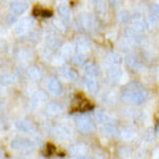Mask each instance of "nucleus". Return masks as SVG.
I'll return each instance as SVG.
<instances>
[{
	"instance_id": "nucleus-5",
	"label": "nucleus",
	"mask_w": 159,
	"mask_h": 159,
	"mask_svg": "<svg viewBox=\"0 0 159 159\" xmlns=\"http://www.w3.org/2000/svg\"><path fill=\"white\" fill-rule=\"evenodd\" d=\"M45 86H47L48 93L52 94V96H54V97L61 96V94L64 93V88H62L61 82H60L57 78H49L47 81V84H45Z\"/></svg>"
},
{
	"instance_id": "nucleus-7",
	"label": "nucleus",
	"mask_w": 159,
	"mask_h": 159,
	"mask_svg": "<svg viewBox=\"0 0 159 159\" xmlns=\"http://www.w3.org/2000/svg\"><path fill=\"white\" fill-rule=\"evenodd\" d=\"M74 49L77 51V53L80 54H86L92 51V45H90V41L85 37H78L76 40V45H74Z\"/></svg>"
},
{
	"instance_id": "nucleus-1",
	"label": "nucleus",
	"mask_w": 159,
	"mask_h": 159,
	"mask_svg": "<svg viewBox=\"0 0 159 159\" xmlns=\"http://www.w3.org/2000/svg\"><path fill=\"white\" fill-rule=\"evenodd\" d=\"M121 98L125 102L133 105H143L148 99V92L143 89L138 82H130L121 93Z\"/></svg>"
},
{
	"instance_id": "nucleus-35",
	"label": "nucleus",
	"mask_w": 159,
	"mask_h": 159,
	"mask_svg": "<svg viewBox=\"0 0 159 159\" xmlns=\"http://www.w3.org/2000/svg\"><path fill=\"white\" fill-rule=\"evenodd\" d=\"M4 49H6V41L0 39V52H3Z\"/></svg>"
},
{
	"instance_id": "nucleus-16",
	"label": "nucleus",
	"mask_w": 159,
	"mask_h": 159,
	"mask_svg": "<svg viewBox=\"0 0 159 159\" xmlns=\"http://www.w3.org/2000/svg\"><path fill=\"white\" fill-rule=\"evenodd\" d=\"M84 85H85V89L90 94H96L98 92V81L96 80V77L86 76L85 80H84Z\"/></svg>"
},
{
	"instance_id": "nucleus-13",
	"label": "nucleus",
	"mask_w": 159,
	"mask_h": 159,
	"mask_svg": "<svg viewBox=\"0 0 159 159\" xmlns=\"http://www.w3.org/2000/svg\"><path fill=\"white\" fill-rule=\"evenodd\" d=\"M27 77L32 81H41L44 77V72L43 69L37 66V65H32L27 69Z\"/></svg>"
},
{
	"instance_id": "nucleus-33",
	"label": "nucleus",
	"mask_w": 159,
	"mask_h": 159,
	"mask_svg": "<svg viewBox=\"0 0 159 159\" xmlns=\"http://www.w3.org/2000/svg\"><path fill=\"white\" fill-rule=\"evenodd\" d=\"M2 82L6 84V85H11V84L15 82L13 76H11V74H3L2 76Z\"/></svg>"
},
{
	"instance_id": "nucleus-24",
	"label": "nucleus",
	"mask_w": 159,
	"mask_h": 159,
	"mask_svg": "<svg viewBox=\"0 0 159 159\" xmlns=\"http://www.w3.org/2000/svg\"><path fill=\"white\" fill-rule=\"evenodd\" d=\"M93 121L99 123V125H103V123H106L109 121V116L105 111L97 110V111H94V114H93Z\"/></svg>"
},
{
	"instance_id": "nucleus-12",
	"label": "nucleus",
	"mask_w": 159,
	"mask_h": 159,
	"mask_svg": "<svg viewBox=\"0 0 159 159\" xmlns=\"http://www.w3.org/2000/svg\"><path fill=\"white\" fill-rule=\"evenodd\" d=\"M58 77L61 78L62 81L72 82V81H76L77 80V73L72 68H60L58 69Z\"/></svg>"
},
{
	"instance_id": "nucleus-9",
	"label": "nucleus",
	"mask_w": 159,
	"mask_h": 159,
	"mask_svg": "<svg viewBox=\"0 0 159 159\" xmlns=\"http://www.w3.org/2000/svg\"><path fill=\"white\" fill-rule=\"evenodd\" d=\"M15 126L21 133L32 134L36 131V126H34L31 121H28V119H19V121H16V123H15Z\"/></svg>"
},
{
	"instance_id": "nucleus-19",
	"label": "nucleus",
	"mask_w": 159,
	"mask_h": 159,
	"mask_svg": "<svg viewBox=\"0 0 159 159\" xmlns=\"http://www.w3.org/2000/svg\"><path fill=\"white\" fill-rule=\"evenodd\" d=\"M105 62H106L107 68H109V66H117V65H121V64H122V57L119 56L118 53L111 52V53H109L107 56H106Z\"/></svg>"
},
{
	"instance_id": "nucleus-20",
	"label": "nucleus",
	"mask_w": 159,
	"mask_h": 159,
	"mask_svg": "<svg viewBox=\"0 0 159 159\" xmlns=\"http://www.w3.org/2000/svg\"><path fill=\"white\" fill-rule=\"evenodd\" d=\"M94 8L99 17H105L107 15V4L105 0H94Z\"/></svg>"
},
{
	"instance_id": "nucleus-11",
	"label": "nucleus",
	"mask_w": 159,
	"mask_h": 159,
	"mask_svg": "<svg viewBox=\"0 0 159 159\" xmlns=\"http://www.w3.org/2000/svg\"><path fill=\"white\" fill-rule=\"evenodd\" d=\"M27 9V3H24L23 0H12L9 3V11H11L12 15L15 16H20L25 12Z\"/></svg>"
},
{
	"instance_id": "nucleus-21",
	"label": "nucleus",
	"mask_w": 159,
	"mask_h": 159,
	"mask_svg": "<svg viewBox=\"0 0 159 159\" xmlns=\"http://www.w3.org/2000/svg\"><path fill=\"white\" fill-rule=\"evenodd\" d=\"M84 72H85L86 76L97 77L99 74V68L94 62H86V64H84Z\"/></svg>"
},
{
	"instance_id": "nucleus-14",
	"label": "nucleus",
	"mask_w": 159,
	"mask_h": 159,
	"mask_svg": "<svg viewBox=\"0 0 159 159\" xmlns=\"http://www.w3.org/2000/svg\"><path fill=\"white\" fill-rule=\"evenodd\" d=\"M125 64L129 69H131V70H139V69L142 68V62L141 60H139L135 54H127L125 57Z\"/></svg>"
},
{
	"instance_id": "nucleus-32",
	"label": "nucleus",
	"mask_w": 159,
	"mask_h": 159,
	"mask_svg": "<svg viewBox=\"0 0 159 159\" xmlns=\"http://www.w3.org/2000/svg\"><path fill=\"white\" fill-rule=\"evenodd\" d=\"M85 60H86V54H80V53H77V56L74 57L73 61H74L76 65H84Z\"/></svg>"
},
{
	"instance_id": "nucleus-38",
	"label": "nucleus",
	"mask_w": 159,
	"mask_h": 159,
	"mask_svg": "<svg viewBox=\"0 0 159 159\" xmlns=\"http://www.w3.org/2000/svg\"><path fill=\"white\" fill-rule=\"evenodd\" d=\"M0 159H3V154H2V151H0Z\"/></svg>"
},
{
	"instance_id": "nucleus-40",
	"label": "nucleus",
	"mask_w": 159,
	"mask_h": 159,
	"mask_svg": "<svg viewBox=\"0 0 159 159\" xmlns=\"http://www.w3.org/2000/svg\"><path fill=\"white\" fill-rule=\"evenodd\" d=\"M19 159H24V158H19Z\"/></svg>"
},
{
	"instance_id": "nucleus-25",
	"label": "nucleus",
	"mask_w": 159,
	"mask_h": 159,
	"mask_svg": "<svg viewBox=\"0 0 159 159\" xmlns=\"http://www.w3.org/2000/svg\"><path fill=\"white\" fill-rule=\"evenodd\" d=\"M73 52H74V47L72 44H62L61 47H60V53H61L62 57H72L73 56Z\"/></svg>"
},
{
	"instance_id": "nucleus-4",
	"label": "nucleus",
	"mask_w": 159,
	"mask_h": 159,
	"mask_svg": "<svg viewBox=\"0 0 159 159\" xmlns=\"http://www.w3.org/2000/svg\"><path fill=\"white\" fill-rule=\"evenodd\" d=\"M33 27V20L31 17H27V19H23L15 25V33L17 36H24L31 32V29Z\"/></svg>"
},
{
	"instance_id": "nucleus-6",
	"label": "nucleus",
	"mask_w": 159,
	"mask_h": 159,
	"mask_svg": "<svg viewBox=\"0 0 159 159\" xmlns=\"http://www.w3.org/2000/svg\"><path fill=\"white\" fill-rule=\"evenodd\" d=\"M122 76H123V73H122L121 65H117V66H109V68H107L106 78H107L111 84H118V82H119V80L122 78Z\"/></svg>"
},
{
	"instance_id": "nucleus-22",
	"label": "nucleus",
	"mask_w": 159,
	"mask_h": 159,
	"mask_svg": "<svg viewBox=\"0 0 159 159\" xmlns=\"http://www.w3.org/2000/svg\"><path fill=\"white\" fill-rule=\"evenodd\" d=\"M131 31H134L135 33L138 34H142L143 32H145V29H146V25H145V21L141 19H135V20H133L131 21V27H130Z\"/></svg>"
},
{
	"instance_id": "nucleus-36",
	"label": "nucleus",
	"mask_w": 159,
	"mask_h": 159,
	"mask_svg": "<svg viewBox=\"0 0 159 159\" xmlns=\"http://www.w3.org/2000/svg\"><path fill=\"white\" fill-rule=\"evenodd\" d=\"M118 0H110V4H111V6L113 7H118Z\"/></svg>"
},
{
	"instance_id": "nucleus-18",
	"label": "nucleus",
	"mask_w": 159,
	"mask_h": 159,
	"mask_svg": "<svg viewBox=\"0 0 159 159\" xmlns=\"http://www.w3.org/2000/svg\"><path fill=\"white\" fill-rule=\"evenodd\" d=\"M57 13H58V17L61 19L64 23L70 21V9H69L68 4H65V3L60 4L58 8H57Z\"/></svg>"
},
{
	"instance_id": "nucleus-23",
	"label": "nucleus",
	"mask_w": 159,
	"mask_h": 159,
	"mask_svg": "<svg viewBox=\"0 0 159 159\" xmlns=\"http://www.w3.org/2000/svg\"><path fill=\"white\" fill-rule=\"evenodd\" d=\"M118 135L121 137L122 141H131V139L135 137V130L131 127H123L122 130H119Z\"/></svg>"
},
{
	"instance_id": "nucleus-29",
	"label": "nucleus",
	"mask_w": 159,
	"mask_h": 159,
	"mask_svg": "<svg viewBox=\"0 0 159 159\" xmlns=\"http://www.w3.org/2000/svg\"><path fill=\"white\" fill-rule=\"evenodd\" d=\"M53 27H54V29H56L57 32H60V33H64L65 32V27H64V21L61 19H54L53 20Z\"/></svg>"
},
{
	"instance_id": "nucleus-26",
	"label": "nucleus",
	"mask_w": 159,
	"mask_h": 159,
	"mask_svg": "<svg viewBox=\"0 0 159 159\" xmlns=\"http://www.w3.org/2000/svg\"><path fill=\"white\" fill-rule=\"evenodd\" d=\"M33 15L37 17H51L52 16V12L48 11V9L43 8V7H36L33 9Z\"/></svg>"
},
{
	"instance_id": "nucleus-8",
	"label": "nucleus",
	"mask_w": 159,
	"mask_h": 159,
	"mask_svg": "<svg viewBox=\"0 0 159 159\" xmlns=\"http://www.w3.org/2000/svg\"><path fill=\"white\" fill-rule=\"evenodd\" d=\"M53 134L57 139H60V141H68V139L72 137L70 129H69L68 126H65V125H57L56 127H54Z\"/></svg>"
},
{
	"instance_id": "nucleus-28",
	"label": "nucleus",
	"mask_w": 159,
	"mask_h": 159,
	"mask_svg": "<svg viewBox=\"0 0 159 159\" xmlns=\"http://www.w3.org/2000/svg\"><path fill=\"white\" fill-rule=\"evenodd\" d=\"M118 19H119V21H121V23H130L133 17H131V13L130 12L126 11V9H123V11L119 12Z\"/></svg>"
},
{
	"instance_id": "nucleus-27",
	"label": "nucleus",
	"mask_w": 159,
	"mask_h": 159,
	"mask_svg": "<svg viewBox=\"0 0 159 159\" xmlns=\"http://www.w3.org/2000/svg\"><path fill=\"white\" fill-rule=\"evenodd\" d=\"M45 98H47L45 93L41 92V90H37L31 97V101H32V103H39V102H41V101H45Z\"/></svg>"
},
{
	"instance_id": "nucleus-3",
	"label": "nucleus",
	"mask_w": 159,
	"mask_h": 159,
	"mask_svg": "<svg viewBox=\"0 0 159 159\" xmlns=\"http://www.w3.org/2000/svg\"><path fill=\"white\" fill-rule=\"evenodd\" d=\"M76 126L77 130L81 134H90L94 130V122L90 117L88 116H80L76 118Z\"/></svg>"
},
{
	"instance_id": "nucleus-10",
	"label": "nucleus",
	"mask_w": 159,
	"mask_h": 159,
	"mask_svg": "<svg viewBox=\"0 0 159 159\" xmlns=\"http://www.w3.org/2000/svg\"><path fill=\"white\" fill-rule=\"evenodd\" d=\"M69 152L73 154L74 157H86V154L89 152V147L84 143H72L69 145Z\"/></svg>"
},
{
	"instance_id": "nucleus-15",
	"label": "nucleus",
	"mask_w": 159,
	"mask_h": 159,
	"mask_svg": "<svg viewBox=\"0 0 159 159\" xmlns=\"http://www.w3.org/2000/svg\"><path fill=\"white\" fill-rule=\"evenodd\" d=\"M62 111H64V107L58 102H49L45 105V113L51 117H57L60 114H62Z\"/></svg>"
},
{
	"instance_id": "nucleus-39",
	"label": "nucleus",
	"mask_w": 159,
	"mask_h": 159,
	"mask_svg": "<svg viewBox=\"0 0 159 159\" xmlns=\"http://www.w3.org/2000/svg\"><path fill=\"white\" fill-rule=\"evenodd\" d=\"M0 20H2V13H0Z\"/></svg>"
},
{
	"instance_id": "nucleus-37",
	"label": "nucleus",
	"mask_w": 159,
	"mask_h": 159,
	"mask_svg": "<svg viewBox=\"0 0 159 159\" xmlns=\"http://www.w3.org/2000/svg\"><path fill=\"white\" fill-rule=\"evenodd\" d=\"M74 159H88V158H86V157H76Z\"/></svg>"
},
{
	"instance_id": "nucleus-2",
	"label": "nucleus",
	"mask_w": 159,
	"mask_h": 159,
	"mask_svg": "<svg viewBox=\"0 0 159 159\" xmlns=\"http://www.w3.org/2000/svg\"><path fill=\"white\" fill-rule=\"evenodd\" d=\"M11 147L13 148V150L24 152V154H29V152L34 151L33 141H31V139H28V138H24V137H20V135H16V137L12 138Z\"/></svg>"
},
{
	"instance_id": "nucleus-34",
	"label": "nucleus",
	"mask_w": 159,
	"mask_h": 159,
	"mask_svg": "<svg viewBox=\"0 0 159 159\" xmlns=\"http://www.w3.org/2000/svg\"><path fill=\"white\" fill-rule=\"evenodd\" d=\"M154 135H155V131H154L152 129H150V130H147V133L145 134L143 139H145L146 142H151V141H154Z\"/></svg>"
},
{
	"instance_id": "nucleus-31",
	"label": "nucleus",
	"mask_w": 159,
	"mask_h": 159,
	"mask_svg": "<svg viewBox=\"0 0 159 159\" xmlns=\"http://www.w3.org/2000/svg\"><path fill=\"white\" fill-rule=\"evenodd\" d=\"M150 16L159 19V3H154L150 7Z\"/></svg>"
},
{
	"instance_id": "nucleus-30",
	"label": "nucleus",
	"mask_w": 159,
	"mask_h": 159,
	"mask_svg": "<svg viewBox=\"0 0 159 159\" xmlns=\"http://www.w3.org/2000/svg\"><path fill=\"white\" fill-rule=\"evenodd\" d=\"M17 56H19V58H21V60H31L33 57V53L29 51V49L24 48V49H21V51H19Z\"/></svg>"
},
{
	"instance_id": "nucleus-17",
	"label": "nucleus",
	"mask_w": 159,
	"mask_h": 159,
	"mask_svg": "<svg viewBox=\"0 0 159 159\" xmlns=\"http://www.w3.org/2000/svg\"><path fill=\"white\" fill-rule=\"evenodd\" d=\"M102 133L105 134L106 137L113 138V137L118 135L119 130H118V127H117V125L114 122H109L107 121L106 123H103V125H102Z\"/></svg>"
}]
</instances>
